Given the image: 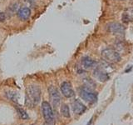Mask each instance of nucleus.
I'll return each mask as SVG.
<instances>
[{"mask_svg":"<svg viewBox=\"0 0 133 125\" xmlns=\"http://www.w3.org/2000/svg\"><path fill=\"white\" fill-rule=\"evenodd\" d=\"M41 99V90L38 86L31 85L26 91V104L28 107H34Z\"/></svg>","mask_w":133,"mask_h":125,"instance_id":"1","label":"nucleus"},{"mask_svg":"<svg viewBox=\"0 0 133 125\" xmlns=\"http://www.w3.org/2000/svg\"><path fill=\"white\" fill-rule=\"evenodd\" d=\"M102 57L108 64H116L121 61V55L116 50L107 48L102 50Z\"/></svg>","mask_w":133,"mask_h":125,"instance_id":"2","label":"nucleus"},{"mask_svg":"<svg viewBox=\"0 0 133 125\" xmlns=\"http://www.w3.org/2000/svg\"><path fill=\"white\" fill-rule=\"evenodd\" d=\"M42 111L45 119V123L47 125H54L55 124V118L51 105L48 102H43L42 104Z\"/></svg>","mask_w":133,"mask_h":125,"instance_id":"3","label":"nucleus"},{"mask_svg":"<svg viewBox=\"0 0 133 125\" xmlns=\"http://www.w3.org/2000/svg\"><path fill=\"white\" fill-rule=\"evenodd\" d=\"M79 95L81 98L88 103H94L97 100V95L87 87H82L79 89Z\"/></svg>","mask_w":133,"mask_h":125,"instance_id":"4","label":"nucleus"},{"mask_svg":"<svg viewBox=\"0 0 133 125\" xmlns=\"http://www.w3.org/2000/svg\"><path fill=\"white\" fill-rule=\"evenodd\" d=\"M48 93H49V97L51 99L52 106L54 108H57L59 106L60 102H61V96L58 90L56 89L54 86H50L48 88Z\"/></svg>","mask_w":133,"mask_h":125,"instance_id":"5","label":"nucleus"},{"mask_svg":"<svg viewBox=\"0 0 133 125\" xmlns=\"http://www.w3.org/2000/svg\"><path fill=\"white\" fill-rule=\"evenodd\" d=\"M108 31L111 33H112L113 35H124L125 33V28L123 27V25L120 24L118 23H111L107 25Z\"/></svg>","mask_w":133,"mask_h":125,"instance_id":"6","label":"nucleus"},{"mask_svg":"<svg viewBox=\"0 0 133 125\" xmlns=\"http://www.w3.org/2000/svg\"><path fill=\"white\" fill-rule=\"evenodd\" d=\"M93 76L101 82H106L109 79V74L102 67H97L93 71Z\"/></svg>","mask_w":133,"mask_h":125,"instance_id":"7","label":"nucleus"},{"mask_svg":"<svg viewBox=\"0 0 133 125\" xmlns=\"http://www.w3.org/2000/svg\"><path fill=\"white\" fill-rule=\"evenodd\" d=\"M61 91H62V93L63 94L66 98H72L74 96V91L72 89V84L68 81H65L62 83Z\"/></svg>","mask_w":133,"mask_h":125,"instance_id":"8","label":"nucleus"},{"mask_svg":"<svg viewBox=\"0 0 133 125\" xmlns=\"http://www.w3.org/2000/svg\"><path fill=\"white\" fill-rule=\"evenodd\" d=\"M72 111L76 114H82L86 111V106L78 99H76L73 101L72 104Z\"/></svg>","mask_w":133,"mask_h":125,"instance_id":"9","label":"nucleus"},{"mask_svg":"<svg viewBox=\"0 0 133 125\" xmlns=\"http://www.w3.org/2000/svg\"><path fill=\"white\" fill-rule=\"evenodd\" d=\"M17 14H18V17L21 20L25 21V20H27L29 18V17H30V15H31V10L29 9L28 8L23 7V8H21L18 11Z\"/></svg>","mask_w":133,"mask_h":125,"instance_id":"10","label":"nucleus"},{"mask_svg":"<svg viewBox=\"0 0 133 125\" xmlns=\"http://www.w3.org/2000/svg\"><path fill=\"white\" fill-rule=\"evenodd\" d=\"M122 20L125 23H129L133 21V7L129 8L123 12Z\"/></svg>","mask_w":133,"mask_h":125,"instance_id":"11","label":"nucleus"},{"mask_svg":"<svg viewBox=\"0 0 133 125\" xmlns=\"http://www.w3.org/2000/svg\"><path fill=\"white\" fill-rule=\"evenodd\" d=\"M82 64L85 68H91L94 66L95 62L89 57H84L82 59Z\"/></svg>","mask_w":133,"mask_h":125,"instance_id":"12","label":"nucleus"},{"mask_svg":"<svg viewBox=\"0 0 133 125\" xmlns=\"http://www.w3.org/2000/svg\"><path fill=\"white\" fill-rule=\"evenodd\" d=\"M61 114L62 116L65 117V118H69L70 117L69 107L66 105V104H63V105L61 107Z\"/></svg>","mask_w":133,"mask_h":125,"instance_id":"13","label":"nucleus"},{"mask_svg":"<svg viewBox=\"0 0 133 125\" xmlns=\"http://www.w3.org/2000/svg\"><path fill=\"white\" fill-rule=\"evenodd\" d=\"M16 109H17V112H18V114L19 115V117L22 119H28V115L26 112H25L23 108H21L19 107H16Z\"/></svg>","mask_w":133,"mask_h":125,"instance_id":"14","label":"nucleus"},{"mask_svg":"<svg viewBox=\"0 0 133 125\" xmlns=\"http://www.w3.org/2000/svg\"><path fill=\"white\" fill-rule=\"evenodd\" d=\"M6 96L8 99L12 100V101H14V102L18 101V94L16 93H14V92H8L6 93Z\"/></svg>","mask_w":133,"mask_h":125,"instance_id":"15","label":"nucleus"},{"mask_svg":"<svg viewBox=\"0 0 133 125\" xmlns=\"http://www.w3.org/2000/svg\"><path fill=\"white\" fill-rule=\"evenodd\" d=\"M4 21H5V14L3 12H0V23L4 22Z\"/></svg>","mask_w":133,"mask_h":125,"instance_id":"16","label":"nucleus"},{"mask_svg":"<svg viewBox=\"0 0 133 125\" xmlns=\"http://www.w3.org/2000/svg\"><path fill=\"white\" fill-rule=\"evenodd\" d=\"M121 1H125V0H121Z\"/></svg>","mask_w":133,"mask_h":125,"instance_id":"17","label":"nucleus"}]
</instances>
